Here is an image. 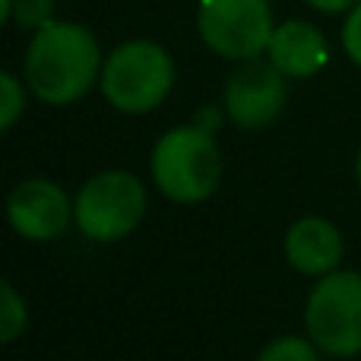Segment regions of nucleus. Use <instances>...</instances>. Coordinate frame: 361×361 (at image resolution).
<instances>
[{"instance_id": "obj_1", "label": "nucleus", "mask_w": 361, "mask_h": 361, "mask_svg": "<svg viewBox=\"0 0 361 361\" xmlns=\"http://www.w3.org/2000/svg\"><path fill=\"white\" fill-rule=\"evenodd\" d=\"M102 48L99 38L80 23H54L32 32L25 48L23 76L29 92L44 105H73L102 80Z\"/></svg>"}, {"instance_id": "obj_2", "label": "nucleus", "mask_w": 361, "mask_h": 361, "mask_svg": "<svg viewBox=\"0 0 361 361\" xmlns=\"http://www.w3.org/2000/svg\"><path fill=\"white\" fill-rule=\"evenodd\" d=\"M222 149L203 124L165 130L149 156L156 190L180 206H197L209 200L222 184Z\"/></svg>"}, {"instance_id": "obj_3", "label": "nucleus", "mask_w": 361, "mask_h": 361, "mask_svg": "<svg viewBox=\"0 0 361 361\" xmlns=\"http://www.w3.org/2000/svg\"><path fill=\"white\" fill-rule=\"evenodd\" d=\"M175 61L159 42L130 38L105 57L102 95L121 114H149L175 89Z\"/></svg>"}, {"instance_id": "obj_4", "label": "nucleus", "mask_w": 361, "mask_h": 361, "mask_svg": "<svg viewBox=\"0 0 361 361\" xmlns=\"http://www.w3.org/2000/svg\"><path fill=\"white\" fill-rule=\"evenodd\" d=\"M146 206H149V193L143 180L130 171L108 169L92 175L76 190L73 222L89 241L114 244L143 222Z\"/></svg>"}, {"instance_id": "obj_5", "label": "nucleus", "mask_w": 361, "mask_h": 361, "mask_svg": "<svg viewBox=\"0 0 361 361\" xmlns=\"http://www.w3.org/2000/svg\"><path fill=\"white\" fill-rule=\"evenodd\" d=\"M305 330L324 355H361V273L333 269L314 282L305 301Z\"/></svg>"}, {"instance_id": "obj_6", "label": "nucleus", "mask_w": 361, "mask_h": 361, "mask_svg": "<svg viewBox=\"0 0 361 361\" xmlns=\"http://www.w3.org/2000/svg\"><path fill=\"white\" fill-rule=\"evenodd\" d=\"M273 6L269 0H200L197 32L212 54L225 61L267 57L273 38Z\"/></svg>"}, {"instance_id": "obj_7", "label": "nucleus", "mask_w": 361, "mask_h": 361, "mask_svg": "<svg viewBox=\"0 0 361 361\" xmlns=\"http://www.w3.org/2000/svg\"><path fill=\"white\" fill-rule=\"evenodd\" d=\"M288 76L273 67V61H241L228 73L222 89V108L228 121L241 130H263L282 114L288 99Z\"/></svg>"}, {"instance_id": "obj_8", "label": "nucleus", "mask_w": 361, "mask_h": 361, "mask_svg": "<svg viewBox=\"0 0 361 361\" xmlns=\"http://www.w3.org/2000/svg\"><path fill=\"white\" fill-rule=\"evenodd\" d=\"M6 222L25 241H54L73 225V200L48 178H29L6 197Z\"/></svg>"}, {"instance_id": "obj_9", "label": "nucleus", "mask_w": 361, "mask_h": 361, "mask_svg": "<svg viewBox=\"0 0 361 361\" xmlns=\"http://www.w3.org/2000/svg\"><path fill=\"white\" fill-rule=\"evenodd\" d=\"M345 244L339 228L324 216H301L286 231V260L295 273L320 279L339 269Z\"/></svg>"}, {"instance_id": "obj_10", "label": "nucleus", "mask_w": 361, "mask_h": 361, "mask_svg": "<svg viewBox=\"0 0 361 361\" xmlns=\"http://www.w3.org/2000/svg\"><path fill=\"white\" fill-rule=\"evenodd\" d=\"M267 57L288 80H311L330 63V42L314 23L286 19L273 29Z\"/></svg>"}, {"instance_id": "obj_11", "label": "nucleus", "mask_w": 361, "mask_h": 361, "mask_svg": "<svg viewBox=\"0 0 361 361\" xmlns=\"http://www.w3.org/2000/svg\"><path fill=\"white\" fill-rule=\"evenodd\" d=\"M29 326V305L13 282H0V343H16Z\"/></svg>"}, {"instance_id": "obj_12", "label": "nucleus", "mask_w": 361, "mask_h": 361, "mask_svg": "<svg viewBox=\"0 0 361 361\" xmlns=\"http://www.w3.org/2000/svg\"><path fill=\"white\" fill-rule=\"evenodd\" d=\"M324 352L311 336H276L260 349L257 361H320Z\"/></svg>"}, {"instance_id": "obj_13", "label": "nucleus", "mask_w": 361, "mask_h": 361, "mask_svg": "<svg viewBox=\"0 0 361 361\" xmlns=\"http://www.w3.org/2000/svg\"><path fill=\"white\" fill-rule=\"evenodd\" d=\"M25 80H19L16 73L4 70L0 73V127L13 130L16 121L25 114Z\"/></svg>"}, {"instance_id": "obj_14", "label": "nucleus", "mask_w": 361, "mask_h": 361, "mask_svg": "<svg viewBox=\"0 0 361 361\" xmlns=\"http://www.w3.org/2000/svg\"><path fill=\"white\" fill-rule=\"evenodd\" d=\"M54 0H13V13L10 19L19 25V29L38 32L42 25L54 23Z\"/></svg>"}, {"instance_id": "obj_15", "label": "nucleus", "mask_w": 361, "mask_h": 361, "mask_svg": "<svg viewBox=\"0 0 361 361\" xmlns=\"http://www.w3.org/2000/svg\"><path fill=\"white\" fill-rule=\"evenodd\" d=\"M343 51L355 67H361V0L345 13L343 23Z\"/></svg>"}, {"instance_id": "obj_16", "label": "nucleus", "mask_w": 361, "mask_h": 361, "mask_svg": "<svg viewBox=\"0 0 361 361\" xmlns=\"http://www.w3.org/2000/svg\"><path fill=\"white\" fill-rule=\"evenodd\" d=\"M305 4L320 13H349L358 0H305Z\"/></svg>"}, {"instance_id": "obj_17", "label": "nucleus", "mask_w": 361, "mask_h": 361, "mask_svg": "<svg viewBox=\"0 0 361 361\" xmlns=\"http://www.w3.org/2000/svg\"><path fill=\"white\" fill-rule=\"evenodd\" d=\"M10 13H13V0H0V23H10Z\"/></svg>"}, {"instance_id": "obj_18", "label": "nucleus", "mask_w": 361, "mask_h": 361, "mask_svg": "<svg viewBox=\"0 0 361 361\" xmlns=\"http://www.w3.org/2000/svg\"><path fill=\"white\" fill-rule=\"evenodd\" d=\"M355 180H358V190H361V149H358V156H355Z\"/></svg>"}]
</instances>
